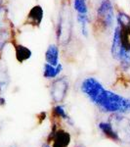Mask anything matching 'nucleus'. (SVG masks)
Listing matches in <instances>:
<instances>
[{
  "mask_svg": "<svg viewBox=\"0 0 130 147\" xmlns=\"http://www.w3.org/2000/svg\"><path fill=\"white\" fill-rule=\"evenodd\" d=\"M94 104L105 113H130V99L107 89L104 90Z\"/></svg>",
  "mask_w": 130,
  "mask_h": 147,
  "instance_id": "f257e3e1",
  "label": "nucleus"
},
{
  "mask_svg": "<svg viewBox=\"0 0 130 147\" xmlns=\"http://www.w3.org/2000/svg\"><path fill=\"white\" fill-rule=\"evenodd\" d=\"M96 24L101 30L109 32L113 27L115 22V12L113 3L110 0H103L97 9Z\"/></svg>",
  "mask_w": 130,
  "mask_h": 147,
  "instance_id": "f03ea898",
  "label": "nucleus"
},
{
  "mask_svg": "<svg viewBox=\"0 0 130 147\" xmlns=\"http://www.w3.org/2000/svg\"><path fill=\"white\" fill-rule=\"evenodd\" d=\"M81 91L89 98L92 103H95L98 97L103 93L105 88L99 80L94 78H86L81 82Z\"/></svg>",
  "mask_w": 130,
  "mask_h": 147,
  "instance_id": "7ed1b4c3",
  "label": "nucleus"
},
{
  "mask_svg": "<svg viewBox=\"0 0 130 147\" xmlns=\"http://www.w3.org/2000/svg\"><path fill=\"white\" fill-rule=\"evenodd\" d=\"M68 89V82L67 78H58L51 84V97L55 103H62L65 100Z\"/></svg>",
  "mask_w": 130,
  "mask_h": 147,
  "instance_id": "20e7f679",
  "label": "nucleus"
},
{
  "mask_svg": "<svg viewBox=\"0 0 130 147\" xmlns=\"http://www.w3.org/2000/svg\"><path fill=\"white\" fill-rule=\"evenodd\" d=\"M44 11L40 5H35L29 10L27 17V24L32 27H39L43 20Z\"/></svg>",
  "mask_w": 130,
  "mask_h": 147,
  "instance_id": "39448f33",
  "label": "nucleus"
},
{
  "mask_svg": "<svg viewBox=\"0 0 130 147\" xmlns=\"http://www.w3.org/2000/svg\"><path fill=\"white\" fill-rule=\"evenodd\" d=\"M120 50H121V40H120V28L119 26L115 28L112 40V48H111V52H112V56L115 60L119 61Z\"/></svg>",
  "mask_w": 130,
  "mask_h": 147,
  "instance_id": "423d86ee",
  "label": "nucleus"
},
{
  "mask_svg": "<svg viewBox=\"0 0 130 147\" xmlns=\"http://www.w3.org/2000/svg\"><path fill=\"white\" fill-rule=\"evenodd\" d=\"M99 129H100L101 131H102L108 138H110L111 140L115 141V142L120 141V136L117 132V130L113 129V127L110 122L100 123V124H99Z\"/></svg>",
  "mask_w": 130,
  "mask_h": 147,
  "instance_id": "0eeeda50",
  "label": "nucleus"
},
{
  "mask_svg": "<svg viewBox=\"0 0 130 147\" xmlns=\"http://www.w3.org/2000/svg\"><path fill=\"white\" fill-rule=\"evenodd\" d=\"M46 63L52 66H57L59 64V47L56 44H50L45 52Z\"/></svg>",
  "mask_w": 130,
  "mask_h": 147,
  "instance_id": "6e6552de",
  "label": "nucleus"
},
{
  "mask_svg": "<svg viewBox=\"0 0 130 147\" xmlns=\"http://www.w3.org/2000/svg\"><path fill=\"white\" fill-rule=\"evenodd\" d=\"M15 55L19 63H23L27 61L31 57L32 53L29 48L23 44H16L15 45Z\"/></svg>",
  "mask_w": 130,
  "mask_h": 147,
  "instance_id": "1a4fd4ad",
  "label": "nucleus"
},
{
  "mask_svg": "<svg viewBox=\"0 0 130 147\" xmlns=\"http://www.w3.org/2000/svg\"><path fill=\"white\" fill-rule=\"evenodd\" d=\"M63 70V66L62 64L59 63L57 66H52L50 64L45 63L44 64V68H43V76L45 79L51 80V79H55L60 75V73Z\"/></svg>",
  "mask_w": 130,
  "mask_h": 147,
  "instance_id": "9d476101",
  "label": "nucleus"
},
{
  "mask_svg": "<svg viewBox=\"0 0 130 147\" xmlns=\"http://www.w3.org/2000/svg\"><path fill=\"white\" fill-rule=\"evenodd\" d=\"M70 139H72L70 138V134H68V132L65 131V130H63V129H57L53 141L68 147V144L70 143Z\"/></svg>",
  "mask_w": 130,
  "mask_h": 147,
  "instance_id": "9b49d317",
  "label": "nucleus"
},
{
  "mask_svg": "<svg viewBox=\"0 0 130 147\" xmlns=\"http://www.w3.org/2000/svg\"><path fill=\"white\" fill-rule=\"evenodd\" d=\"M76 20L80 26L81 34L83 36L87 37L89 35V30H88V24H89V17L88 14H77Z\"/></svg>",
  "mask_w": 130,
  "mask_h": 147,
  "instance_id": "f8f14e48",
  "label": "nucleus"
},
{
  "mask_svg": "<svg viewBox=\"0 0 130 147\" xmlns=\"http://www.w3.org/2000/svg\"><path fill=\"white\" fill-rule=\"evenodd\" d=\"M72 4L77 14H88L87 0H72Z\"/></svg>",
  "mask_w": 130,
  "mask_h": 147,
  "instance_id": "ddd939ff",
  "label": "nucleus"
},
{
  "mask_svg": "<svg viewBox=\"0 0 130 147\" xmlns=\"http://www.w3.org/2000/svg\"><path fill=\"white\" fill-rule=\"evenodd\" d=\"M52 113H53V116L55 118H58V119H68V115L66 113V110L64 109L63 106L61 105H57L53 108L52 110Z\"/></svg>",
  "mask_w": 130,
  "mask_h": 147,
  "instance_id": "4468645a",
  "label": "nucleus"
},
{
  "mask_svg": "<svg viewBox=\"0 0 130 147\" xmlns=\"http://www.w3.org/2000/svg\"><path fill=\"white\" fill-rule=\"evenodd\" d=\"M38 118H39V124H41L42 122H43L44 120H45L46 118V113L45 112H41L38 115Z\"/></svg>",
  "mask_w": 130,
  "mask_h": 147,
  "instance_id": "2eb2a0df",
  "label": "nucleus"
},
{
  "mask_svg": "<svg viewBox=\"0 0 130 147\" xmlns=\"http://www.w3.org/2000/svg\"><path fill=\"white\" fill-rule=\"evenodd\" d=\"M5 104H6L5 98H4V97H2V96H0V106H4Z\"/></svg>",
  "mask_w": 130,
  "mask_h": 147,
  "instance_id": "dca6fc26",
  "label": "nucleus"
},
{
  "mask_svg": "<svg viewBox=\"0 0 130 147\" xmlns=\"http://www.w3.org/2000/svg\"><path fill=\"white\" fill-rule=\"evenodd\" d=\"M52 147H66V146H64V145H62V144L57 143V142L53 141V145H52Z\"/></svg>",
  "mask_w": 130,
  "mask_h": 147,
  "instance_id": "f3484780",
  "label": "nucleus"
},
{
  "mask_svg": "<svg viewBox=\"0 0 130 147\" xmlns=\"http://www.w3.org/2000/svg\"><path fill=\"white\" fill-rule=\"evenodd\" d=\"M42 147H50V146H49V143H45L42 145Z\"/></svg>",
  "mask_w": 130,
  "mask_h": 147,
  "instance_id": "a211bd4d",
  "label": "nucleus"
},
{
  "mask_svg": "<svg viewBox=\"0 0 130 147\" xmlns=\"http://www.w3.org/2000/svg\"><path fill=\"white\" fill-rule=\"evenodd\" d=\"M76 147H85V146H83V145H77Z\"/></svg>",
  "mask_w": 130,
  "mask_h": 147,
  "instance_id": "6ab92c4d",
  "label": "nucleus"
},
{
  "mask_svg": "<svg viewBox=\"0 0 130 147\" xmlns=\"http://www.w3.org/2000/svg\"><path fill=\"white\" fill-rule=\"evenodd\" d=\"M128 138H129V141H130V134H129V136H128Z\"/></svg>",
  "mask_w": 130,
  "mask_h": 147,
  "instance_id": "aec40b11",
  "label": "nucleus"
}]
</instances>
